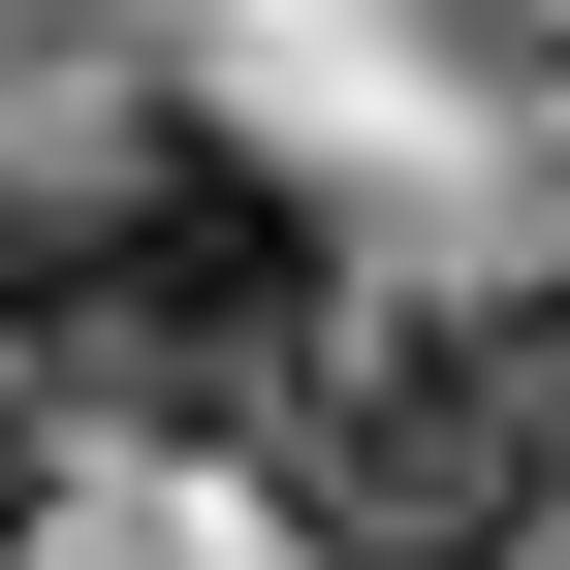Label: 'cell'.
I'll list each match as a JSON object with an SVG mask.
<instances>
[{
  "label": "cell",
  "mask_w": 570,
  "mask_h": 570,
  "mask_svg": "<svg viewBox=\"0 0 570 570\" xmlns=\"http://www.w3.org/2000/svg\"><path fill=\"white\" fill-rule=\"evenodd\" d=\"M508 348H539V412H570V285H539V317H508Z\"/></svg>",
  "instance_id": "277c9868"
},
{
  "label": "cell",
  "mask_w": 570,
  "mask_h": 570,
  "mask_svg": "<svg viewBox=\"0 0 570 570\" xmlns=\"http://www.w3.org/2000/svg\"><path fill=\"white\" fill-rule=\"evenodd\" d=\"M0 539H32V381H0Z\"/></svg>",
  "instance_id": "3957f363"
},
{
  "label": "cell",
  "mask_w": 570,
  "mask_h": 570,
  "mask_svg": "<svg viewBox=\"0 0 570 570\" xmlns=\"http://www.w3.org/2000/svg\"><path fill=\"white\" fill-rule=\"evenodd\" d=\"M317 190L285 159H223V127H127L96 190H32V223H0V381L32 412H159V444H223V412H285L317 381Z\"/></svg>",
  "instance_id": "6da1fadb"
},
{
  "label": "cell",
  "mask_w": 570,
  "mask_h": 570,
  "mask_svg": "<svg viewBox=\"0 0 570 570\" xmlns=\"http://www.w3.org/2000/svg\"><path fill=\"white\" fill-rule=\"evenodd\" d=\"M254 444H285V539L317 570H539V508H570L539 348H317Z\"/></svg>",
  "instance_id": "7a4b0ae2"
}]
</instances>
